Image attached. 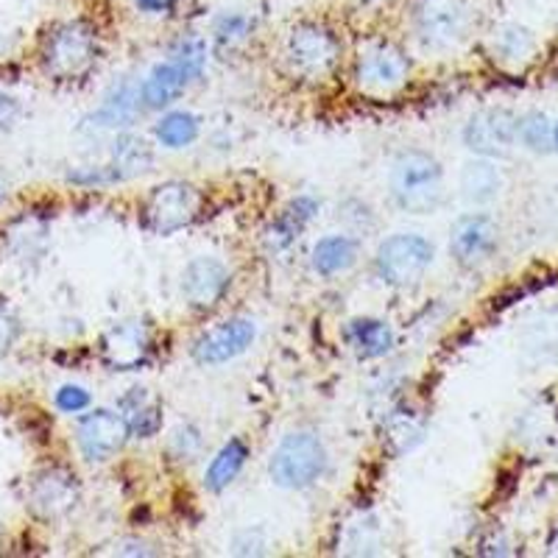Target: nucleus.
Returning a JSON list of instances; mask_svg holds the SVG:
<instances>
[{"label":"nucleus","instance_id":"obj_1","mask_svg":"<svg viewBox=\"0 0 558 558\" xmlns=\"http://www.w3.org/2000/svg\"><path fill=\"white\" fill-rule=\"evenodd\" d=\"M388 191L393 204L411 216H433L447 198L445 168L433 154L408 148L397 154L388 171Z\"/></svg>","mask_w":558,"mask_h":558},{"label":"nucleus","instance_id":"obj_33","mask_svg":"<svg viewBox=\"0 0 558 558\" xmlns=\"http://www.w3.org/2000/svg\"><path fill=\"white\" fill-rule=\"evenodd\" d=\"M198 447H202V436H198L196 427L191 425L177 427V433H173L171 438V452L179 458V461H191V458L198 452Z\"/></svg>","mask_w":558,"mask_h":558},{"label":"nucleus","instance_id":"obj_31","mask_svg":"<svg viewBox=\"0 0 558 558\" xmlns=\"http://www.w3.org/2000/svg\"><path fill=\"white\" fill-rule=\"evenodd\" d=\"M422 436H425V430H422V425H413V416H397L391 427H388V441H400V445L393 447L397 456L413 450L422 441Z\"/></svg>","mask_w":558,"mask_h":558},{"label":"nucleus","instance_id":"obj_29","mask_svg":"<svg viewBox=\"0 0 558 558\" xmlns=\"http://www.w3.org/2000/svg\"><path fill=\"white\" fill-rule=\"evenodd\" d=\"M254 32V20L243 12H227L216 20L213 26V37H216L218 48H238L241 43H246Z\"/></svg>","mask_w":558,"mask_h":558},{"label":"nucleus","instance_id":"obj_21","mask_svg":"<svg viewBox=\"0 0 558 558\" xmlns=\"http://www.w3.org/2000/svg\"><path fill=\"white\" fill-rule=\"evenodd\" d=\"M488 53L502 68H522L525 62H531V57L536 53V39L527 32L525 26H517V23H502L492 32L488 39Z\"/></svg>","mask_w":558,"mask_h":558},{"label":"nucleus","instance_id":"obj_35","mask_svg":"<svg viewBox=\"0 0 558 558\" xmlns=\"http://www.w3.org/2000/svg\"><path fill=\"white\" fill-rule=\"evenodd\" d=\"M134 3H137V9H143V12L162 14V12H171L179 0H134Z\"/></svg>","mask_w":558,"mask_h":558},{"label":"nucleus","instance_id":"obj_30","mask_svg":"<svg viewBox=\"0 0 558 558\" xmlns=\"http://www.w3.org/2000/svg\"><path fill=\"white\" fill-rule=\"evenodd\" d=\"M121 179L123 173L114 166H87L68 173V182L78 184V187H107V184L121 182Z\"/></svg>","mask_w":558,"mask_h":558},{"label":"nucleus","instance_id":"obj_38","mask_svg":"<svg viewBox=\"0 0 558 558\" xmlns=\"http://www.w3.org/2000/svg\"><path fill=\"white\" fill-rule=\"evenodd\" d=\"M553 151H558V121L553 123Z\"/></svg>","mask_w":558,"mask_h":558},{"label":"nucleus","instance_id":"obj_24","mask_svg":"<svg viewBox=\"0 0 558 558\" xmlns=\"http://www.w3.org/2000/svg\"><path fill=\"white\" fill-rule=\"evenodd\" d=\"M121 411L129 422V430L137 438L157 436L159 427H162V405L146 388H132L121 400Z\"/></svg>","mask_w":558,"mask_h":558},{"label":"nucleus","instance_id":"obj_16","mask_svg":"<svg viewBox=\"0 0 558 558\" xmlns=\"http://www.w3.org/2000/svg\"><path fill=\"white\" fill-rule=\"evenodd\" d=\"M151 338L140 324H118L101 338V355L114 372H134L148 361Z\"/></svg>","mask_w":558,"mask_h":558},{"label":"nucleus","instance_id":"obj_8","mask_svg":"<svg viewBox=\"0 0 558 558\" xmlns=\"http://www.w3.org/2000/svg\"><path fill=\"white\" fill-rule=\"evenodd\" d=\"M355 78L363 93L372 96H391L411 78V62L400 45L386 43H368L361 48V57L355 64Z\"/></svg>","mask_w":558,"mask_h":558},{"label":"nucleus","instance_id":"obj_32","mask_svg":"<svg viewBox=\"0 0 558 558\" xmlns=\"http://www.w3.org/2000/svg\"><path fill=\"white\" fill-rule=\"evenodd\" d=\"M53 402H57V408L62 413H70V416H78V413H84L89 405H93V393H89L84 386H76V383H68V386L59 388L57 397H53Z\"/></svg>","mask_w":558,"mask_h":558},{"label":"nucleus","instance_id":"obj_39","mask_svg":"<svg viewBox=\"0 0 558 558\" xmlns=\"http://www.w3.org/2000/svg\"><path fill=\"white\" fill-rule=\"evenodd\" d=\"M0 202H3V184H0Z\"/></svg>","mask_w":558,"mask_h":558},{"label":"nucleus","instance_id":"obj_15","mask_svg":"<svg viewBox=\"0 0 558 558\" xmlns=\"http://www.w3.org/2000/svg\"><path fill=\"white\" fill-rule=\"evenodd\" d=\"M143 101H140V84L134 82H121L114 84L112 89L107 93L101 107L96 112L84 118L82 132L89 134H101V132H118V129H129L137 118Z\"/></svg>","mask_w":558,"mask_h":558},{"label":"nucleus","instance_id":"obj_17","mask_svg":"<svg viewBox=\"0 0 558 558\" xmlns=\"http://www.w3.org/2000/svg\"><path fill=\"white\" fill-rule=\"evenodd\" d=\"M187 84L191 78L184 76V70L173 59H166L154 64L148 76L140 82V101L146 109H168L182 98Z\"/></svg>","mask_w":558,"mask_h":558},{"label":"nucleus","instance_id":"obj_10","mask_svg":"<svg viewBox=\"0 0 558 558\" xmlns=\"http://www.w3.org/2000/svg\"><path fill=\"white\" fill-rule=\"evenodd\" d=\"M500 248V227L488 213H466L450 229V254L461 268L486 266Z\"/></svg>","mask_w":558,"mask_h":558},{"label":"nucleus","instance_id":"obj_3","mask_svg":"<svg viewBox=\"0 0 558 558\" xmlns=\"http://www.w3.org/2000/svg\"><path fill=\"white\" fill-rule=\"evenodd\" d=\"M98 62V37L87 23H64L45 39L43 68L57 82H76Z\"/></svg>","mask_w":558,"mask_h":558},{"label":"nucleus","instance_id":"obj_36","mask_svg":"<svg viewBox=\"0 0 558 558\" xmlns=\"http://www.w3.org/2000/svg\"><path fill=\"white\" fill-rule=\"evenodd\" d=\"M154 550H148L146 542H137V539H129V542H121V547H118V556H151Z\"/></svg>","mask_w":558,"mask_h":558},{"label":"nucleus","instance_id":"obj_19","mask_svg":"<svg viewBox=\"0 0 558 558\" xmlns=\"http://www.w3.org/2000/svg\"><path fill=\"white\" fill-rule=\"evenodd\" d=\"M461 196L472 207H486L502 193V171L497 168L495 159L477 157L470 159L461 171Z\"/></svg>","mask_w":558,"mask_h":558},{"label":"nucleus","instance_id":"obj_12","mask_svg":"<svg viewBox=\"0 0 558 558\" xmlns=\"http://www.w3.org/2000/svg\"><path fill=\"white\" fill-rule=\"evenodd\" d=\"M257 338V324L248 316H232L227 322L209 327L196 338L191 355L198 366H223L246 352Z\"/></svg>","mask_w":558,"mask_h":558},{"label":"nucleus","instance_id":"obj_18","mask_svg":"<svg viewBox=\"0 0 558 558\" xmlns=\"http://www.w3.org/2000/svg\"><path fill=\"white\" fill-rule=\"evenodd\" d=\"M343 338H347L349 349L355 352L363 361H377V357H386L393 347H397V336H393V327L383 318L361 316L347 322L343 327Z\"/></svg>","mask_w":558,"mask_h":558},{"label":"nucleus","instance_id":"obj_34","mask_svg":"<svg viewBox=\"0 0 558 558\" xmlns=\"http://www.w3.org/2000/svg\"><path fill=\"white\" fill-rule=\"evenodd\" d=\"M20 336V324L7 305H0V352H7Z\"/></svg>","mask_w":558,"mask_h":558},{"label":"nucleus","instance_id":"obj_20","mask_svg":"<svg viewBox=\"0 0 558 558\" xmlns=\"http://www.w3.org/2000/svg\"><path fill=\"white\" fill-rule=\"evenodd\" d=\"M318 213V202L311 196H299L293 198L291 204H288L282 213H279L277 221L268 227L266 232V246L271 248V252H282V248L291 246L293 241H296L302 232L307 229V223L316 218Z\"/></svg>","mask_w":558,"mask_h":558},{"label":"nucleus","instance_id":"obj_28","mask_svg":"<svg viewBox=\"0 0 558 558\" xmlns=\"http://www.w3.org/2000/svg\"><path fill=\"white\" fill-rule=\"evenodd\" d=\"M520 143L527 151H553V121L545 112H527L520 118Z\"/></svg>","mask_w":558,"mask_h":558},{"label":"nucleus","instance_id":"obj_9","mask_svg":"<svg viewBox=\"0 0 558 558\" xmlns=\"http://www.w3.org/2000/svg\"><path fill=\"white\" fill-rule=\"evenodd\" d=\"M520 143V118L511 109H481L463 126V146L486 159H502Z\"/></svg>","mask_w":558,"mask_h":558},{"label":"nucleus","instance_id":"obj_22","mask_svg":"<svg viewBox=\"0 0 558 558\" xmlns=\"http://www.w3.org/2000/svg\"><path fill=\"white\" fill-rule=\"evenodd\" d=\"M357 257H361V243L355 238L327 235L313 246L311 266L322 277H338V274H347L349 268H355Z\"/></svg>","mask_w":558,"mask_h":558},{"label":"nucleus","instance_id":"obj_13","mask_svg":"<svg viewBox=\"0 0 558 558\" xmlns=\"http://www.w3.org/2000/svg\"><path fill=\"white\" fill-rule=\"evenodd\" d=\"M78 502V483L76 475L68 470H59V466H51V470L39 472L34 477L32 488H28V506L37 517L43 520H57V517H64L68 511H73Z\"/></svg>","mask_w":558,"mask_h":558},{"label":"nucleus","instance_id":"obj_23","mask_svg":"<svg viewBox=\"0 0 558 558\" xmlns=\"http://www.w3.org/2000/svg\"><path fill=\"white\" fill-rule=\"evenodd\" d=\"M248 461V447L241 438H229L227 445L216 452V458L209 461L207 472H204V488L213 495H221L223 488H229L238 481Z\"/></svg>","mask_w":558,"mask_h":558},{"label":"nucleus","instance_id":"obj_2","mask_svg":"<svg viewBox=\"0 0 558 558\" xmlns=\"http://www.w3.org/2000/svg\"><path fill=\"white\" fill-rule=\"evenodd\" d=\"M327 463H330V456H327L322 438L311 430H296L288 433L271 452L268 475H271L274 486L302 492L322 481Z\"/></svg>","mask_w":558,"mask_h":558},{"label":"nucleus","instance_id":"obj_27","mask_svg":"<svg viewBox=\"0 0 558 558\" xmlns=\"http://www.w3.org/2000/svg\"><path fill=\"white\" fill-rule=\"evenodd\" d=\"M168 59H173L184 70V76L191 78V84L198 82L204 76V68H207V43L198 34H184L173 43Z\"/></svg>","mask_w":558,"mask_h":558},{"label":"nucleus","instance_id":"obj_7","mask_svg":"<svg viewBox=\"0 0 558 558\" xmlns=\"http://www.w3.org/2000/svg\"><path fill=\"white\" fill-rule=\"evenodd\" d=\"M411 26L425 48H452L470 28L466 0H413Z\"/></svg>","mask_w":558,"mask_h":558},{"label":"nucleus","instance_id":"obj_37","mask_svg":"<svg viewBox=\"0 0 558 558\" xmlns=\"http://www.w3.org/2000/svg\"><path fill=\"white\" fill-rule=\"evenodd\" d=\"M14 112H17V104H14V98L7 96V93L0 89V123L9 121Z\"/></svg>","mask_w":558,"mask_h":558},{"label":"nucleus","instance_id":"obj_4","mask_svg":"<svg viewBox=\"0 0 558 558\" xmlns=\"http://www.w3.org/2000/svg\"><path fill=\"white\" fill-rule=\"evenodd\" d=\"M433 260H436V246L425 235L400 232L377 246L375 271L386 286L413 288L425 279Z\"/></svg>","mask_w":558,"mask_h":558},{"label":"nucleus","instance_id":"obj_14","mask_svg":"<svg viewBox=\"0 0 558 558\" xmlns=\"http://www.w3.org/2000/svg\"><path fill=\"white\" fill-rule=\"evenodd\" d=\"M229 291V271L216 257H193L182 271V296L196 311L216 307Z\"/></svg>","mask_w":558,"mask_h":558},{"label":"nucleus","instance_id":"obj_5","mask_svg":"<svg viewBox=\"0 0 558 558\" xmlns=\"http://www.w3.org/2000/svg\"><path fill=\"white\" fill-rule=\"evenodd\" d=\"M204 196L191 182H162L143 202V223L157 235H173L202 216Z\"/></svg>","mask_w":558,"mask_h":558},{"label":"nucleus","instance_id":"obj_26","mask_svg":"<svg viewBox=\"0 0 558 558\" xmlns=\"http://www.w3.org/2000/svg\"><path fill=\"white\" fill-rule=\"evenodd\" d=\"M151 162L154 157L146 140L134 137V134H118L112 146V166L123 173V179L148 171Z\"/></svg>","mask_w":558,"mask_h":558},{"label":"nucleus","instance_id":"obj_6","mask_svg":"<svg viewBox=\"0 0 558 558\" xmlns=\"http://www.w3.org/2000/svg\"><path fill=\"white\" fill-rule=\"evenodd\" d=\"M286 59L293 76L318 82L336 70L338 59H341V43L330 28L318 26V23H302L288 34Z\"/></svg>","mask_w":558,"mask_h":558},{"label":"nucleus","instance_id":"obj_11","mask_svg":"<svg viewBox=\"0 0 558 558\" xmlns=\"http://www.w3.org/2000/svg\"><path fill=\"white\" fill-rule=\"evenodd\" d=\"M129 436L132 430H129L126 416L118 411H107V408L84 413L76 425V445L84 461L89 463H104L118 456Z\"/></svg>","mask_w":558,"mask_h":558},{"label":"nucleus","instance_id":"obj_25","mask_svg":"<svg viewBox=\"0 0 558 558\" xmlns=\"http://www.w3.org/2000/svg\"><path fill=\"white\" fill-rule=\"evenodd\" d=\"M154 134H157L159 146L179 151V148H187L196 143L198 134H202V121L193 112L173 109V112H166L159 118V123L154 126Z\"/></svg>","mask_w":558,"mask_h":558}]
</instances>
